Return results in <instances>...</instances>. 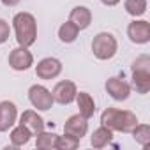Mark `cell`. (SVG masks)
I'll list each match as a JSON object with an SVG mask.
<instances>
[{
    "mask_svg": "<svg viewBox=\"0 0 150 150\" xmlns=\"http://www.w3.org/2000/svg\"><path fill=\"white\" fill-rule=\"evenodd\" d=\"M111 132H113V131H110L108 127L101 125L99 129L94 131V134H92V138H90V145H92L94 148H104V146L111 141V138H113Z\"/></svg>",
    "mask_w": 150,
    "mask_h": 150,
    "instance_id": "16",
    "label": "cell"
},
{
    "mask_svg": "<svg viewBox=\"0 0 150 150\" xmlns=\"http://www.w3.org/2000/svg\"><path fill=\"white\" fill-rule=\"evenodd\" d=\"M101 2H103L104 6H117L120 0H101Z\"/></svg>",
    "mask_w": 150,
    "mask_h": 150,
    "instance_id": "25",
    "label": "cell"
},
{
    "mask_svg": "<svg viewBox=\"0 0 150 150\" xmlns=\"http://www.w3.org/2000/svg\"><path fill=\"white\" fill-rule=\"evenodd\" d=\"M57 134L55 132H44L41 131L37 134V141H35V146L37 148H42V150H51V148H57Z\"/></svg>",
    "mask_w": 150,
    "mask_h": 150,
    "instance_id": "19",
    "label": "cell"
},
{
    "mask_svg": "<svg viewBox=\"0 0 150 150\" xmlns=\"http://www.w3.org/2000/svg\"><path fill=\"white\" fill-rule=\"evenodd\" d=\"M125 11L131 16H143L146 13V0H125L124 2Z\"/></svg>",
    "mask_w": 150,
    "mask_h": 150,
    "instance_id": "20",
    "label": "cell"
},
{
    "mask_svg": "<svg viewBox=\"0 0 150 150\" xmlns=\"http://www.w3.org/2000/svg\"><path fill=\"white\" fill-rule=\"evenodd\" d=\"M62 72V64L57 58H42L37 65H35V74L41 80H53Z\"/></svg>",
    "mask_w": 150,
    "mask_h": 150,
    "instance_id": "7",
    "label": "cell"
},
{
    "mask_svg": "<svg viewBox=\"0 0 150 150\" xmlns=\"http://www.w3.org/2000/svg\"><path fill=\"white\" fill-rule=\"evenodd\" d=\"M131 132H132L134 139H136L139 145L146 146V145L150 143V125H146V124H138Z\"/></svg>",
    "mask_w": 150,
    "mask_h": 150,
    "instance_id": "22",
    "label": "cell"
},
{
    "mask_svg": "<svg viewBox=\"0 0 150 150\" xmlns=\"http://www.w3.org/2000/svg\"><path fill=\"white\" fill-rule=\"evenodd\" d=\"M117 39L110 32H101L92 41V51L99 60H110L117 53Z\"/></svg>",
    "mask_w": 150,
    "mask_h": 150,
    "instance_id": "4",
    "label": "cell"
},
{
    "mask_svg": "<svg viewBox=\"0 0 150 150\" xmlns=\"http://www.w3.org/2000/svg\"><path fill=\"white\" fill-rule=\"evenodd\" d=\"M32 64H34V57L25 46L14 48L11 51V55H9V65L14 71H27Z\"/></svg>",
    "mask_w": 150,
    "mask_h": 150,
    "instance_id": "9",
    "label": "cell"
},
{
    "mask_svg": "<svg viewBox=\"0 0 150 150\" xmlns=\"http://www.w3.org/2000/svg\"><path fill=\"white\" fill-rule=\"evenodd\" d=\"M76 94H78L76 85H74L72 81H67V80L57 83L53 92H51L53 101L58 103V104H71L74 99H76Z\"/></svg>",
    "mask_w": 150,
    "mask_h": 150,
    "instance_id": "6",
    "label": "cell"
},
{
    "mask_svg": "<svg viewBox=\"0 0 150 150\" xmlns=\"http://www.w3.org/2000/svg\"><path fill=\"white\" fill-rule=\"evenodd\" d=\"M87 131H88V122H87V118L81 117L80 113L69 117L67 122H65V125H64V132L72 134V136H76V138H80V139L87 134Z\"/></svg>",
    "mask_w": 150,
    "mask_h": 150,
    "instance_id": "11",
    "label": "cell"
},
{
    "mask_svg": "<svg viewBox=\"0 0 150 150\" xmlns=\"http://www.w3.org/2000/svg\"><path fill=\"white\" fill-rule=\"evenodd\" d=\"M9 34H11V28L7 25V21L0 20V44H4L7 39H9Z\"/></svg>",
    "mask_w": 150,
    "mask_h": 150,
    "instance_id": "23",
    "label": "cell"
},
{
    "mask_svg": "<svg viewBox=\"0 0 150 150\" xmlns=\"http://www.w3.org/2000/svg\"><path fill=\"white\" fill-rule=\"evenodd\" d=\"M16 30V41L20 46H32L37 39V23L30 13H18L13 20Z\"/></svg>",
    "mask_w": 150,
    "mask_h": 150,
    "instance_id": "2",
    "label": "cell"
},
{
    "mask_svg": "<svg viewBox=\"0 0 150 150\" xmlns=\"http://www.w3.org/2000/svg\"><path fill=\"white\" fill-rule=\"evenodd\" d=\"M28 99H30L32 106L41 110V111H48L55 103L51 92L42 85H32L30 90H28Z\"/></svg>",
    "mask_w": 150,
    "mask_h": 150,
    "instance_id": "5",
    "label": "cell"
},
{
    "mask_svg": "<svg viewBox=\"0 0 150 150\" xmlns=\"http://www.w3.org/2000/svg\"><path fill=\"white\" fill-rule=\"evenodd\" d=\"M32 136H34V134H32L25 125L20 124L16 129H13V132H11V141H13L14 146H23V145H27V143L30 141Z\"/></svg>",
    "mask_w": 150,
    "mask_h": 150,
    "instance_id": "18",
    "label": "cell"
},
{
    "mask_svg": "<svg viewBox=\"0 0 150 150\" xmlns=\"http://www.w3.org/2000/svg\"><path fill=\"white\" fill-rule=\"evenodd\" d=\"M127 35L132 42L136 44H145L150 41V23L145 21V20H139V21H132L129 23L127 27Z\"/></svg>",
    "mask_w": 150,
    "mask_h": 150,
    "instance_id": "8",
    "label": "cell"
},
{
    "mask_svg": "<svg viewBox=\"0 0 150 150\" xmlns=\"http://www.w3.org/2000/svg\"><path fill=\"white\" fill-rule=\"evenodd\" d=\"M80 146V138L72 136V134H64V136H58L57 138V148L58 150H74Z\"/></svg>",
    "mask_w": 150,
    "mask_h": 150,
    "instance_id": "21",
    "label": "cell"
},
{
    "mask_svg": "<svg viewBox=\"0 0 150 150\" xmlns=\"http://www.w3.org/2000/svg\"><path fill=\"white\" fill-rule=\"evenodd\" d=\"M69 21H72L80 30H83V28H87V27L90 25V21H92V13H90V9H87V7H83V6H78V7H74V9L71 11Z\"/></svg>",
    "mask_w": 150,
    "mask_h": 150,
    "instance_id": "14",
    "label": "cell"
},
{
    "mask_svg": "<svg viewBox=\"0 0 150 150\" xmlns=\"http://www.w3.org/2000/svg\"><path fill=\"white\" fill-rule=\"evenodd\" d=\"M76 103H78V108H80V115L81 117H85L87 120L90 117H94V113H96V103H94V99H92L90 94H87V92L76 94Z\"/></svg>",
    "mask_w": 150,
    "mask_h": 150,
    "instance_id": "15",
    "label": "cell"
},
{
    "mask_svg": "<svg viewBox=\"0 0 150 150\" xmlns=\"http://www.w3.org/2000/svg\"><path fill=\"white\" fill-rule=\"evenodd\" d=\"M20 124L21 125H25L32 134H39L41 131H44V120L35 113V111H32V110H27V111H23V115H21V118H20Z\"/></svg>",
    "mask_w": 150,
    "mask_h": 150,
    "instance_id": "13",
    "label": "cell"
},
{
    "mask_svg": "<svg viewBox=\"0 0 150 150\" xmlns=\"http://www.w3.org/2000/svg\"><path fill=\"white\" fill-rule=\"evenodd\" d=\"M101 122L110 131H120V132H131L138 125V118L132 111L117 110V108L104 110L101 115Z\"/></svg>",
    "mask_w": 150,
    "mask_h": 150,
    "instance_id": "1",
    "label": "cell"
},
{
    "mask_svg": "<svg viewBox=\"0 0 150 150\" xmlns=\"http://www.w3.org/2000/svg\"><path fill=\"white\" fill-rule=\"evenodd\" d=\"M2 4L7 6V7H13V6H18L20 4V0H2Z\"/></svg>",
    "mask_w": 150,
    "mask_h": 150,
    "instance_id": "24",
    "label": "cell"
},
{
    "mask_svg": "<svg viewBox=\"0 0 150 150\" xmlns=\"http://www.w3.org/2000/svg\"><path fill=\"white\" fill-rule=\"evenodd\" d=\"M132 87L138 94L150 90V57L141 55L132 62Z\"/></svg>",
    "mask_w": 150,
    "mask_h": 150,
    "instance_id": "3",
    "label": "cell"
},
{
    "mask_svg": "<svg viewBox=\"0 0 150 150\" xmlns=\"http://www.w3.org/2000/svg\"><path fill=\"white\" fill-rule=\"evenodd\" d=\"M18 111H16V104L11 101H2L0 103V132L9 131L14 122H16Z\"/></svg>",
    "mask_w": 150,
    "mask_h": 150,
    "instance_id": "10",
    "label": "cell"
},
{
    "mask_svg": "<svg viewBox=\"0 0 150 150\" xmlns=\"http://www.w3.org/2000/svg\"><path fill=\"white\" fill-rule=\"evenodd\" d=\"M80 34V28L74 25L72 21H65L60 28H58V37L62 42H72V41H76Z\"/></svg>",
    "mask_w": 150,
    "mask_h": 150,
    "instance_id": "17",
    "label": "cell"
},
{
    "mask_svg": "<svg viewBox=\"0 0 150 150\" xmlns=\"http://www.w3.org/2000/svg\"><path fill=\"white\" fill-rule=\"evenodd\" d=\"M106 92L115 101H125L129 97V94H131V87L122 78H110L106 81Z\"/></svg>",
    "mask_w": 150,
    "mask_h": 150,
    "instance_id": "12",
    "label": "cell"
}]
</instances>
